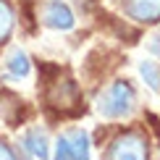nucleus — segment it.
Wrapping results in <instances>:
<instances>
[{"label":"nucleus","instance_id":"nucleus-1","mask_svg":"<svg viewBox=\"0 0 160 160\" xmlns=\"http://www.w3.org/2000/svg\"><path fill=\"white\" fill-rule=\"evenodd\" d=\"M134 100H137V97H134L131 84L116 82L113 87H108V89L100 95L97 110H100V116H105V118H121V116H129V113H131Z\"/></svg>","mask_w":160,"mask_h":160},{"label":"nucleus","instance_id":"nucleus-2","mask_svg":"<svg viewBox=\"0 0 160 160\" xmlns=\"http://www.w3.org/2000/svg\"><path fill=\"white\" fill-rule=\"evenodd\" d=\"M108 160H147V139L142 131H123L110 142Z\"/></svg>","mask_w":160,"mask_h":160},{"label":"nucleus","instance_id":"nucleus-3","mask_svg":"<svg viewBox=\"0 0 160 160\" xmlns=\"http://www.w3.org/2000/svg\"><path fill=\"white\" fill-rule=\"evenodd\" d=\"M55 160H89V139L82 129L63 131L55 142Z\"/></svg>","mask_w":160,"mask_h":160},{"label":"nucleus","instance_id":"nucleus-4","mask_svg":"<svg viewBox=\"0 0 160 160\" xmlns=\"http://www.w3.org/2000/svg\"><path fill=\"white\" fill-rule=\"evenodd\" d=\"M48 102L55 105V108H61V110H71L79 102L76 82H71V79H63L61 82V79H58V82L50 87V92H48Z\"/></svg>","mask_w":160,"mask_h":160},{"label":"nucleus","instance_id":"nucleus-5","mask_svg":"<svg viewBox=\"0 0 160 160\" xmlns=\"http://www.w3.org/2000/svg\"><path fill=\"white\" fill-rule=\"evenodd\" d=\"M123 13L134 21L155 24L160 21V0H123Z\"/></svg>","mask_w":160,"mask_h":160},{"label":"nucleus","instance_id":"nucleus-6","mask_svg":"<svg viewBox=\"0 0 160 160\" xmlns=\"http://www.w3.org/2000/svg\"><path fill=\"white\" fill-rule=\"evenodd\" d=\"M45 24L52 26V29H71L74 26V13H71V8L66 3H61V0H52V3H48V8H45Z\"/></svg>","mask_w":160,"mask_h":160},{"label":"nucleus","instance_id":"nucleus-7","mask_svg":"<svg viewBox=\"0 0 160 160\" xmlns=\"http://www.w3.org/2000/svg\"><path fill=\"white\" fill-rule=\"evenodd\" d=\"M24 147L29 150L34 158H39V160H48V155H50L48 134H45L42 129H32V131H26V134H24Z\"/></svg>","mask_w":160,"mask_h":160},{"label":"nucleus","instance_id":"nucleus-8","mask_svg":"<svg viewBox=\"0 0 160 160\" xmlns=\"http://www.w3.org/2000/svg\"><path fill=\"white\" fill-rule=\"evenodd\" d=\"M13 24H16V16H13V8L8 0H0V45L11 37Z\"/></svg>","mask_w":160,"mask_h":160},{"label":"nucleus","instance_id":"nucleus-9","mask_svg":"<svg viewBox=\"0 0 160 160\" xmlns=\"http://www.w3.org/2000/svg\"><path fill=\"white\" fill-rule=\"evenodd\" d=\"M139 74H142V79L147 82V87H150L152 92H160V68L152 61L139 63Z\"/></svg>","mask_w":160,"mask_h":160},{"label":"nucleus","instance_id":"nucleus-10","mask_svg":"<svg viewBox=\"0 0 160 160\" xmlns=\"http://www.w3.org/2000/svg\"><path fill=\"white\" fill-rule=\"evenodd\" d=\"M8 68L16 76H26V74H29V58H26L21 50H13L11 58H8Z\"/></svg>","mask_w":160,"mask_h":160},{"label":"nucleus","instance_id":"nucleus-11","mask_svg":"<svg viewBox=\"0 0 160 160\" xmlns=\"http://www.w3.org/2000/svg\"><path fill=\"white\" fill-rule=\"evenodd\" d=\"M0 160H16V155H13V150L8 147L5 142H0Z\"/></svg>","mask_w":160,"mask_h":160}]
</instances>
